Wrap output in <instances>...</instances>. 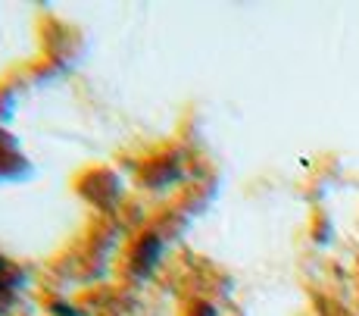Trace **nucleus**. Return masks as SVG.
Wrapping results in <instances>:
<instances>
[{"instance_id":"1","label":"nucleus","mask_w":359,"mask_h":316,"mask_svg":"<svg viewBox=\"0 0 359 316\" xmlns=\"http://www.w3.org/2000/svg\"><path fill=\"white\" fill-rule=\"evenodd\" d=\"M160 254H163V242H160V235H144L141 242H137L135 260H131V263H135V272H144V276H147V272L156 266Z\"/></svg>"},{"instance_id":"2","label":"nucleus","mask_w":359,"mask_h":316,"mask_svg":"<svg viewBox=\"0 0 359 316\" xmlns=\"http://www.w3.org/2000/svg\"><path fill=\"white\" fill-rule=\"evenodd\" d=\"M16 291H19V272L10 266V260L0 257V316L10 310Z\"/></svg>"}]
</instances>
